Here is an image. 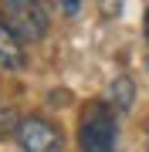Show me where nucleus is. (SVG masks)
Instances as JSON below:
<instances>
[{"label":"nucleus","mask_w":149,"mask_h":152,"mask_svg":"<svg viewBox=\"0 0 149 152\" xmlns=\"http://www.w3.org/2000/svg\"><path fill=\"white\" fill-rule=\"evenodd\" d=\"M0 20L24 44H37L51 27L44 0H0Z\"/></svg>","instance_id":"nucleus-1"},{"label":"nucleus","mask_w":149,"mask_h":152,"mask_svg":"<svg viewBox=\"0 0 149 152\" xmlns=\"http://www.w3.org/2000/svg\"><path fill=\"white\" fill-rule=\"evenodd\" d=\"M115 135H119L115 108L105 102L88 105L81 118V152H115Z\"/></svg>","instance_id":"nucleus-2"},{"label":"nucleus","mask_w":149,"mask_h":152,"mask_svg":"<svg viewBox=\"0 0 149 152\" xmlns=\"http://www.w3.org/2000/svg\"><path fill=\"white\" fill-rule=\"evenodd\" d=\"M17 142H21L24 152H58L61 149V132L54 122L41 118V115H31V118H21L14 129Z\"/></svg>","instance_id":"nucleus-3"},{"label":"nucleus","mask_w":149,"mask_h":152,"mask_svg":"<svg viewBox=\"0 0 149 152\" xmlns=\"http://www.w3.org/2000/svg\"><path fill=\"white\" fill-rule=\"evenodd\" d=\"M105 98H109V105L115 112H129L136 102V81L129 75H115L109 81V91H105Z\"/></svg>","instance_id":"nucleus-4"},{"label":"nucleus","mask_w":149,"mask_h":152,"mask_svg":"<svg viewBox=\"0 0 149 152\" xmlns=\"http://www.w3.org/2000/svg\"><path fill=\"white\" fill-rule=\"evenodd\" d=\"M0 64L4 68H21L24 64V41L0 20Z\"/></svg>","instance_id":"nucleus-5"},{"label":"nucleus","mask_w":149,"mask_h":152,"mask_svg":"<svg viewBox=\"0 0 149 152\" xmlns=\"http://www.w3.org/2000/svg\"><path fill=\"white\" fill-rule=\"evenodd\" d=\"M122 10V0H102V17H115Z\"/></svg>","instance_id":"nucleus-6"},{"label":"nucleus","mask_w":149,"mask_h":152,"mask_svg":"<svg viewBox=\"0 0 149 152\" xmlns=\"http://www.w3.org/2000/svg\"><path fill=\"white\" fill-rule=\"evenodd\" d=\"M58 4H61V14H68V17H75L81 10V0H58Z\"/></svg>","instance_id":"nucleus-7"},{"label":"nucleus","mask_w":149,"mask_h":152,"mask_svg":"<svg viewBox=\"0 0 149 152\" xmlns=\"http://www.w3.org/2000/svg\"><path fill=\"white\" fill-rule=\"evenodd\" d=\"M146 37H149V10H146Z\"/></svg>","instance_id":"nucleus-8"},{"label":"nucleus","mask_w":149,"mask_h":152,"mask_svg":"<svg viewBox=\"0 0 149 152\" xmlns=\"http://www.w3.org/2000/svg\"><path fill=\"white\" fill-rule=\"evenodd\" d=\"M0 68H4V64H0Z\"/></svg>","instance_id":"nucleus-9"}]
</instances>
